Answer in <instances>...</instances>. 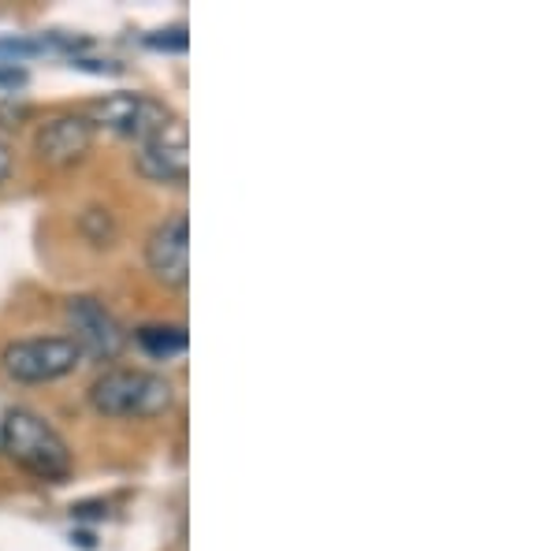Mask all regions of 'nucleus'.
Masks as SVG:
<instances>
[{
	"mask_svg": "<svg viewBox=\"0 0 558 551\" xmlns=\"http://www.w3.org/2000/svg\"><path fill=\"white\" fill-rule=\"evenodd\" d=\"M0 451L12 458L15 466L31 469L45 481H60L71 469V451L57 429L41 418V414L12 406L4 410V429H0Z\"/></svg>",
	"mask_w": 558,
	"mask_h": 551,
	"instance_id": "f257e3e1",
	"label": "nucleus"
},
{
	"mask_svg": "<svg viewBox=\"0 0 558 551\" xmlns=\"http://www.w3.org/2000/svg\"><path fill=\"white\" fill-rule=\"evenodd\" d=\"M172 384L146 369H108L89 384V406L105 418H157L172 410Z\"/></svg>",
	"mask_w": 558,
	"mask_h": 551,
	"instance_id": "f03ea898",
	"label": "nucleus"
},
{
	"mask_svg": "<svg viewBox=\"0 0 558 551\" xmlns=\"http://www.w3.org/2000/svg\"><path fill=\"white\" fill-rule=\"evenodd\" d=\"M78 361V347L68 336H45V339H15L4 347L0 355V366L12 381L20 384H49L60 381V376L75 373Z\"/></svg>",
	"mask_w": 558,
	"mask_h": 551,
	"instance_id": "7ed1b4c3",
	"label": "nucleus"
},
{
	"mask_svg": "<svg viewBox=\"0 0 558 551\" xmlns=\"http://www.w3.org/2000/svg\"><path fill=\"white\" fill-rule=\"evenodd\" d=\"M64 318H68V328H71V343L78 347L83 358H94V361H116L128 347V328L116 321V313L108 310L105 302L89 295H78V298H68L64 306Z\"/></svg>",
	"mask_w": 558,
	"mask_h": 551,
	"instance_id": "20e7f679",
	"label": "nucleus"
},
{
	"mask_svg": "<svg viewBox=\"0 0 558 551\" xmlns=\"http://www.w3.org/2000/svg\"><path fill=\"white\" fill-rule=\"evenodd\" d=\"M172 120L175 116L165 101H157L149 94H128V89L123 94H108L101 101L89 105V123L94 128H108L123 134V139H138V142L160 134Z\"/></svg>",
	"mask_w": 558,
	"mask_h": 551,
	"instance_id": "39448f33",
	"label": "nucleus"
},
{
	"mask_svg": "<svg viewBox=\"0 0 558 551\" xmlns=\"http://www.w3.org/2000/svg\"><path fill=\"white\" fill-rule=\"evenodd\" d=\"M149 273L168 287H186L191 279V224L186 216H168L146 242Z\"/></svg>",
	"mask_w": 558,
	"mask_h": 551,
	"instance_id": "423d86ee",
	"label": "nucleus"
},
{
	"mask_svg": "<svg viewBox=\"0 0 558 551\" xmlns=\"http://www.w3.org/2000/svg\"><path fill=\"white\" fill-rule=\"evenodd\" d=\"M134 165L153 183H186L191 157H186V128L183 120H172L160 134H153L134 153Z\"/></svg>",
	"mask_w": 558,
	"mask_h": 551,
	"instance_id": "0eeeda50",
	"label": "nucleus"
},
{
	"mask_svg": "<svg viewBox=\"0 0 558 551\" xmlns=\"http://www.w3.org/2000/svg\"><path fill=\"white\" fill-rule=\"evenodd\" d=\"M94 146V123L89 116H57L38 131V157L45 165H75Z\"/></svg>",
	"mask_w": 558,
	"mask_h": 551,
	"instance_id": "6e6552de",
	"label": "nucleus"
},
{
	"mask_svg": "<svg viewBox=\"0 0 558 551\" xmlns=\"http://www.w3.org/2000/svg\"><path fill=\"white\" fill-rule=\"evenodd\" d=\"M138 347L153 358H175L186 350V328L183 324H146L134 332Z\"/></svg>",
	"mask_w": 558,
	"mask_h": 551,
	"instance_id": "1a4fd4ad",
	"label": "nucleus"
},
{
	"mask_svg": "<svg viewBox=\"0 0 558 551\" xmlns=\"http://www.w3.org/2000/svg\"><path fill=\"white\" fill-rule=\"evenodd\" d=\"M12 165H15L12 149H8V142H0V183H4V179L12 176Z\"/></svg>",
	"mask_w": 558,
	"mask_h": 551,
	"instance_id": "9d476101",
	"label": "nucleus"
},
{
	"mask_svg": "<svg viewBox=\"0 0 558 551\" xmlns=\"http://www.w3.org/2000/svg\"><path fill=\"white\" fill-rule=\"evenodd\" d=\"M0 429H4V406H0Z\"/></svg>",
	"mask_w": 558,
	"mask_h": 551,
	"instance_id": "9b49d317",
	"label": "nucleus"
}]
</instances>
